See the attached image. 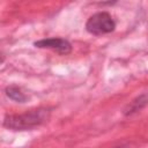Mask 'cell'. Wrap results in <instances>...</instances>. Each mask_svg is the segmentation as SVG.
I'll return each mask as SVG.
<instances>
[{
    "mask_svg": "<svg viewBox=\"0 0 148 148\" xmlns=\"http://www.w3.org/2000/svg\"><path fill=\"white\" fill-rule=\"evenodd\" d=\"M49 109H36L21 114H8L3 119V126L13 131H25L35 128L49 120Z\"/></svg>",
    "mask_w": 148,
    "mask_h": 148,
    "instance_id": "6da1fadb",
    "label": "cell"
},
{
    "mask_svg": "<svg viewBox=\"0 0 148 148\" xmlns=\"http://www.w3.org/2000/svg\"><path fill=\"white\" fill-rule=\"evenodd\" d=\"M148 104V94H142L140 96H138L136 98H134L124 110V113L126 116L132 114L134 112H138L139 110H141L142 108H145Z\"/></svg>",
    "mask_w": 148,
    "mask_h": 148,
    "instance_id": "277c9868",
    "label": "cell"
},
{
    "mask_svg": "<svg viewBox=\"0 0 148 148\" xmlns=\"http://www.w3.org/2000/svg\"><path fill=\"white\" fill-rule=\"evenodd\" d=\"M116 148H127V147H124V146H121V147H116Z\"/></svg>",
    "mask_w": 148,
    "mask_h": 148,
    "instance_id": "8992f818",
    "label": "cell"
},
{
    "mask_svg": "<svg viewBox=\"0 0 148 148\" xmlns=\"http://www.w3.org/2000/svg\"><path fill=\"white\" fill-rule=\"evenodd\" d=\"M116 28V23L111 15L105 12L96 13L90 16L86 23V29L89 34L101 36L104 34L112 32Z\"/></svg>",
    "mask_w": 148,
    "mask_h": 148,
    "instance_id": "7a4b0ae2",
    "label": "cell"
},
{
    "mask_svg": "<svg viewBox=\"0 0 148 148\" xmlns=\"http://www.w3.org/2000/svg\"><path fill=\"white\" fill-rule=\"evenodd\" d=\"M36 47H40V49H50L53 50L56 52H58L59 54H68L72 51V45L67 39L64 38H45V39H40L38 42H35L34 44Z\"/></svg>",
    "mask_w": 148,
    "mask_h": 148,
    "instance_id": "3957f363",
    "label": "cell"
},
{
    "mask_svg": "<svg viewBox=\"0 0 148 148\" xmlns=\"http://www.w3.org/2000/svg\"><path fill=\"white\" fill-rule=\"evenodd\" d=\"M6 95L10 98V99H13V101H15V102H17V103H24L25 101H27V96L22 92V90L18 88V87H16V86H10V87H7L6 88Z\"/></svg>",
    "mask_w": 148,
    "mask_h": 148,
    "instance_id": "5b68a950",
    "label": "cell"
}]
</instances>
